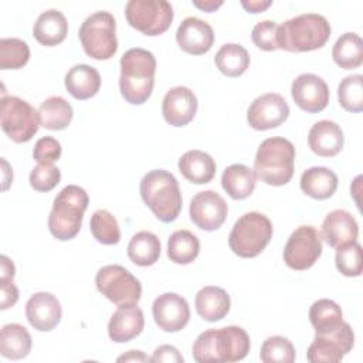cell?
I'll return each instance as SVG.
<instances>
[{
	"mask_svg": "<svg viewBox=\"0 0 363 363\" xmlns=\"http://www.w3.org/2000/svg\"><path fill=\"white\" fill-rule=\"evenodd\" d=\"M214 62L221 74L230 78H235L242 75L250 67V55L242 45L227 43L217 51Z\"/></svg>",
	"mask_w": 363,
	"mask_h": 363,
	"instance_id": "33",
	"label": "cell"
},
{
	"mask_svg": "<svg viewBox=\"0 0 363 363\" xmlns=\"http://www.w3.org/2000/svg\"><path fill=\"white\" fill-rule=\"evenodd\" d=\"M295 147L291 140L274 136L261 142L255 159L257 177L269 186H284L294 176Z\"/></svg>",
	"mask_w": 363,
	"mask_h": 363,
	"instance_id": "5",
	"label": "cell"
},
{
	"mask_svg": "<svg viewBox=\"0 0 363 363\" xmlns=\"http://www.w3.org/2000/svg\"><path fill=\"white\" fill-rule=\"evenodd\" d=\"M295 356L292 342L284 336H269L261 345L259 359L264 363H292Z\"/></svg>",
	"mask_w": 363,
	"mask_h": 363,
	"instance_id": "40",
	"label": "cell"
},
{
	"mask_svg": "<svg viewBox=\"0 0 363 363\" xmlns=\"http://www.w3.org/2000/svg\"><path fill=\"white\" fill-rule=\"evenodd\" d=\"M197 98L187 86L170 88L162 102V113L164 121L176 128L186 126L193 121L197 112Z\"/></svg>",
	"mask_w": 363,
	"mask_h": 363,
	"instance_id": "18",
	"label": "cell"
},
{
	"mask_svg": "<svg viewBox=\"0 0 363 363\" xmlns=\"http://www.w3.org/2000/svg\"><path fill=\"white\" fill-rule=\"evenodd\" d=\"M145 326L143 312L135 305H122L112 313L108 323V335L116 343H126L140 335Z\"/></svg>",
	"mask_w": 363,
	"mask_h": 363,
	"instance_id": "22",
	"label": "cell"
},
{
	"mask_svg": "<svg viewBox=\"0 0 363 363\" xmlns=\"http://www.w3.org/2000/svg\"><path fill=\"white\" fill-rule=\"evenodd\" d=\"M309 320L315 333H326L337 329L343 322L340 306L328 298L318 299L309 309Z\"/></svg>",
	"mask_w": 363,
	"mask_h": 363,
	"instance_id": "36",
	"label": "cell"
},
{
	"mask_svg": "<svg viewBox=\"0 0 363 363\" xmlns=\"http://www.w3.org/2000/svg\"><path fill=\"white\" fill-rule=\"evenodd\" d=\"M156 58L140 47L129 48L121 57L119 91L122 98L132 105L145 104L155 85Z\"/></svg>",
	"mask_w": 363,
	"mask_h": 363,
	"instance_id": "2",
	"label": "cell"
},
{
	"mask_svg": "<svg viewBox=\"0 0 363 363\" xmlns=\"http://www.w3.org/2000/svg\"><path fill=\"white\" fill-rule=\"evenodd\" d=\"M30 60L28 44L20 38H1L0 40V68L18 69L23 68Z\"/></svg>",
	"mask_w": 363,
	"mask_h": 363,
	"instance_id": "39",
	"label": "cell"
},
{
	"mask_svg": "<svg viewBox=\"0 0 363 363\" xmlns=\"http://www.w3.org/2000/svg\"><path fill=\"white\" fill-rule=\"evenodd\" d=\"M194 306L201 319L207 322H217L228 313L231 299L225 289L214 285H207L196 294Z\"/></svg>",
	"mask_w": 363,
	"mask_h": 363,
	"instance_id": "24",
	"label": "cell"
},
{
	"mask_svg": "<svg viewBox=\"0 0 363 363\" xmlns=\"http://www.w3.org/2000/svg\"><path fill=\"white\" fill-rule=\"evenodd\" d=\"M272 4L271 0H242L241 6L248 11V13H261L267 10Z\"/></svg>",
	"mask_w": 363,
	"mask_h": 363,
	"instance_id": "47",
	"label": "cell"
},
{
	"mask_svg": "<svg viewBox=\"0 0 363 363\" xmlns=\"http://www.w3.org/2000/svg\"><path fill=\"white\" fill-rule=\"evenodd\" d=\"M1 268H0V271H1V278H10V279H13L14 278V274H16V268H14V264H13V261L9 258V257H6V255H1Z\"/></svg>",
	"mask_w": 363,
	"mask_h": 363,
	"instance_id": "49",
	"label": "cell"
},
{
	"mask_svg": "<svg viewBox=\"0 0 363 363\" xmlns=\"http://www.w3.org/2000/svg\"><path fill=\"white\" fill-rule=\"evenodd\" d=\"M162 244L156 234L150 231L136 233L126 248L129 259L139 267H150L160 257Z\"/></svg>",
	"mask_w": 363,
	"mask_h": 363,
	"instance_id": "31",
	"label": "cell"
},
{
	"mask_svg": "<svg viewBox=\"0 0 363 363\" xmlns=\"http://www.w3.org/2000/svg\"><path fill=\"white\" fill-rule=\"evenodd\" d=\"M88 193L77 186H65L54 199L48 216V230L60 241L72 240L81 230L84 213L88 207Z\"/></svg>",
	"mask_w": 363,
	"mask_h": 363,
	"instance_id": "6",
	"label": "cell"
},
{
	"mask_svg": "<svg viewBox=\"0 0 363 363\" xmlns=\"http://www.w3.org/2000/svg\"><path fill=\"white\" fill-rule=\"evenodd\" d=\"M0 123L3 132L16 143L28 142L41 125L38 111L27 101L13 95L1 98Z\"/></svg>",
	"mask_w": 363,
	"mask_h": 363,
	"instance_id": "9",
	"label": "cell"
},
{
	"mask_svg": "<svg viewBox=\"0 0 363 363\" xmlns=\"http://www.w3.org/2000/svg\"><path fill=\"white\" fill-rule=\"evenodd\" d=\"M96 289L112 303L135 305L142 296V285L125 267L111 264L98 269L95 275Z\"/></svg>",
	"mask_w": 363,
	"mask_h": 363,
	"instance_id": "11",
	"label": "cell"
},
{
	"mask_svg": "<svg viewBox=\"0 0 363 363\" xmlns=\"http://www.w3.org/2000/svg\"><path fill=\"white\" fill-rule=\"evenodd\" d=\"M140 197L162 223L174 221L182 210L183 199L177 179L167 170L155 169L140 180Z\"/></svg>",
	"mask_w": 363,
	"mask_h": 363,
	"instance_id": "4",
	"label": "cell"
},
{
	"mask_svg": "<svg viewBox=\"0 0 363 363\" xmlns=\"http://www.w3.org/2000/svg\"><path fill=\"white\" fill-rule=\"evenodd\" d=\"M67 91L79 101L95 96L101 88V75L88 64H77L68 69L64 79Z\"/></svg>",
	"mask_w": 363,
	"mask_h": 363,
	"instance_id": "25",
	"label": "cell"
},
{
	"mask_svg": "<svg viewBox=\"0 0 363 363\" xmlns=\"http://www.w3.org/2000/svg\"><path fill=\"white\" fill-rule=\"evenodd\" d=\"M291 95L295 104L308 113H318L329 104V86L315 74H301L291 85Z\"/></svg>",
	"mask_w": 363,
	"mask_h": 363,
	"instance_id": "17",
	"label": "cell"
},
{
	"mask_svg": "<svg viewBox=\"0 0 363 363\" xmlns=\"http://www.w3.org/2000/svg\"><path fill=\"white\" fill-rule=\"evenodd\" d=\"M176 41L182 51L201 55L213 47L214 31L207 21L197 17H186L177 27Z\"/></svg>",
	"mask_w": 363,
	"mask_h": 363,
	"instance_id": "19",
	"label": "cell"
},
{
	"mask_svg": "<svg viewBox=\"0 0 363 363\" xmlns=\"http://www.w3.org/2000/svg\"><path fill=\"white\" fill-rule=\"evenodd\" d=\"M41 126L50 130L65 129L74 116L72 106L62 96L52 95L44 99L38 108Z\"/></svg>",
	"mask_w": 363,
	"mask_h": 363,
	"instance_id": "32",
	"label": "cell"
},
{
	"mask_svg": "<svg viewBox=\"0 0 363 363\" xmlns=\"http://www.w3.org/2000/svg\"><path fill=\"white\" fill-rule=\"evenodd\" d=\"M89 228L94 238L104 245H113L121 240L118 221L113 214L105 208H99L91 216Z\"/></svg>",
	"mask_w": 363,
	"mask_h": 363,
	"instance_id": "37",
	"label": "cell"
},
{
	"mask_svg": "<svg viewBox=\"0 0 363 363\" xmlns=\"http://www.w3.org/2000/svg\"><path fill=\"white\" fill-rule=\"evenodd\" d=\"M26 316L34 329L50 332L60 323L62 308L52 294L35 292L26 303Z\"/></svg>",
	"mask_w": 363,
	"mask_h": 363,
	"instance_id": "20",
	"label": "cell"
},
{
	"mask_svg": "<svg viewBox=\"0 0 363 363\" xmlns=\"http://www.w3.org/2000/svg\"><path fill=\"white\" fill-rule=\"evenodd\" d=\"M200 252L199 238L189 230L172 233L167 241V257L172 262L187 265L193 262Z\"/></svg>",
	"mask_w": 363,
	"mask_h": 363,
	"instance_id": "35",
	"label": "cell"
},
{
	"mask_svg": "<svg viewBox=\"0 0 363 363\" xmlns=\"http://www.w3.org/2000/svg\"><path fill=\"white\" fill-rule=\"evenodd\" d=\"M250 346V336L240 326L207 329L194 340L193 357L199 363L238 362L248 354Z\"/></svg>",
	"mask_w": 363,
	"mask_h": 363,
	"instance_id": "1",
	"label": "cell"
},
{
	"mask_svg": "<svg viewBox=\"0 0 363 363\" xmlns=\"http://www.w3.org/2000/svg\"><path fill=\"white\" fill-rule=\"evenodd\" d=\"M329 37L330 24L323 16L303 13L278 26L277 45L289 52H305L323 47Z\"/></svg>",
	"mask_w": 363,
	"mask_h": 363,
	"instance_id": "3",
	"label": "cell"
},
{
	"mask_svg": "<svg viewBox=\"0 0 363 363\" xmlns=\"http://www.w3.org/2000/svg\"><path fill=\"white\" fill-rule=\"evenodd\" d=\"M299 184L306 196L315 200H326L332 197L337 189V176L328 167L313 166L302 173Z\"/></svg>",
	"mask_w": 363,
	"mask_h": 363,
	"instance_id": "28",
	"label": "cell"
},
{
	"mask_svg": "<svg viewBox=\"0 0 363 363\" xmlns=\"http://www.w3.org/2000/svg\"><path fill=\"white\" fill-rule=\"evenodd\" d=\"M61 143L51 136L40 138L33 149V157L41 164H54L61 156Z\"/></svg>",
	"mask_w": 363,
	"mask_h": 363,
	"instance_id": "44",
	"label": "cell"
},
{
	"mask_svg": "<svg viewBox=\"0 0 363 363\" xmlns=\"http://www.w3.org/2000/svg\"><path fill=\"white\" fill-rule=\"evenodd\" d=\"M335 264L345 277H359L362 274V245L354 241L336 248Z\"/></svg>",
	"mask_w": 363,
	"mask_h": 363,
	"instance_id": "41",
	"label": "cell"
},
{
	"mask_svg": "<svg viewBox=\"0 0 363 363\" xmlns=\"http://www.w3.org/2000/svg\"><path fill=\"white\" fill-rule=\"evenodd\" d=\"M228 213L225 200L214 190L199 191L190 201L189 214L191 221L204 231L220 228Z\"/></svg>",
	"mask_w": 363,
	"mask_h": 363,
	"instance_id": "15",
	"label": "cell"
},
{
	"mask_svg": "<svg viewBox=\"0 0 363 363\" xmlns=\"http://www.w3.org/2000/svg\"><path fill=\"white\" fill-rule=\"evenodd\" d=\"M257 184V174L245 164L234 163L224 169L221 186L234 200H244L252 194Z\"/></svg>",
	"mask_w": 363,
	"mask_h": 363,
	"instance_id": "29",
	"label": "cell"
},
{
	"mask_svg": "<svg viewBox=\"0 0 363 363\" xmlns=\"http://www.w3.org/2000/svg\"><path fill=\"white\" fill-rule=\"evenodd\" d=\"M183 356L180 352L172 346V345H162L159 346L155 352L153 356L150 357V362H170V363H183Z\"/></svg>",
	"mask_w": 363,
	"mask_h": 363,
	"instance_id": "46",
	"label": "cell"
},
{
	"mask_svg": "<svg viewBox=\"0 0 363 363\" xmlns=\"http://www.w3.org/2000/svg\"><path fill=\"white\" fill-rule=\"evenodd\" d=\"M78 37L86 55L94 60H109L118 51L116 21L105 10L88 16L79 27Z\"/></svg>",
	"mask_w": 363,
	"mask_h": 363,
	"instance_id": "8",
	"label": "cell"
},
{
	"mask_svg": "<svg viewBox=\"0 0 363 363\" xmlns=\"http://www.w3.org/2000/svg\"><path fill=\"white\" fill-rule=\"evenodd\" d=\"M345 143L342 128L329 119L319 121L312 125L308 133V145L311 150L322 157L336 156Z\"/></svg>",
	"mask_w": 363,
	"mask_h": 363,
	"instance_id": "23",
	"label": "cell"
},
{
	"mask_svg": "<svg viewBox=\"0 0 363 363\" xmlns=\"http://www.w3.org/2000/svg\"><path fill=\"white\" fill-rule=\"evenodd\" d=\"M353 345V329L343 320L332 332L315 333V339L308 347L306 359L312 363H337L352 350Z\"/></svg>",
	"mask_w": 363,
	"mask_h": 363,
	"instance_id": "13",
	"label": "cell"
},
{
	"mask_svg": "<svg viewBox=\"0 0 363 363\" xmlns=\"http://www.w3.org/2000/svg\"><path fill=\"white\" fill-rule=\"evenodd\" d=\"M289 116V105L275 92H267L252 101L247 111V122L255 130H268L282 125Z\"/></svg>",
	"mask_w": 363,
	"mask_h": 363,
	"instance_id": "14",
	"label": "cell"
},
{
	"mask_svg": "<svg viewBox=\"0 0 363 363\" xmlns=\"http://www.w3.org/2000/svg\"><path fill=\"white\" fill-rule=\"evenodd\" d=\"M179 170L183 177L194 184H206L213 180L216 174L214 159L203 150H187L179 159Z\"/></svg>",
	"mask_w": 363,
	"mask_h": 363,
	"instance_id": "27",
	"label": "cell"
},
{
	"mask_svg": "<svg viewBox=\"0 0 363 363\" xmlns=\"http://www.w3.org/2000/svg\"><path fill=\"white\" fill-rule=\"evenodd\" d=\"M332 58L336 65L343 69H353L363 62V41L356 33L342 34L333 48Z\"/></svg>",
	"mask_w": 363,
	"mask_h": 363,
	"instance_id": "34",
	"label": "cell"
},
{
	"mask_svg": "<svg viewBox=\"0 0 363 363\" xmlns=\"http://www.w3.org/2000/svg\"><path fill=\"white\" fill-rule=\"evenodd\" d=\"M125 17L129 26L153 37L167 31L174 13L166 0H129L125 6Z\"/></svg>",
	"mask_w": 363,
	"mask_h": 363,
	"instance_id": "10",
	"label": "cell"
},
{
	"mask_svg": "<svg viewBox=\"0 0 363 363\" xmlns=\"http://www.w3.org/2000/svg\"><path fill=\"white\" fill-rule=\"evenodd\" d=\"M193 6H196L197 9L203 10V11H207V13H211V11H216L218 7L223 6V0H204V1H199V0H194L193 1Z\"/></svg>",
	"mask_w": 363,
	"mask_h": 363,
	"instance_id": "50",
	"label": "cell"
},
{
	"mask_svg": "<svg viewBox=\"0 0 363 363\" xmlns=\"http://www.w3.org/2000/svg\"><path fill=\"white\" fill-rule=\"evenodd\" d=\"M31 336L20 323H7L0 333V353L10 360L24 359L31 350Z\"/></svg>",
	"mask_w": 363,
	"mask_h": 363,
	"instance_id": "30",
	"label": "cell"
},
{
	"mask_svg": "<svg viewBox=\"0 0 363 363\" xmlns=\"http://www.w3.org/2000/svg\"><path fill=\"white\" fill-rule=\"evenodd\" d=\"M116 360L118 362H150V357H147L140 350H129L128 353L119 356Z\"/></svg>",
	"mask_w": 363,
	"mask_h": 363,
	"instance_id": "48",
	"label": "cell"
},
{
	"mask_svg": "<svg viewBox=\"0 0 363 363\" xmlns=\"http://www.w3.org/2000/svg\"><path fill=\"white\" fill-rule=\"evenodd\" d=\"M359 224L352 213L336 208L326 214L322 223V238L328 245L337 248L349 242L357 241Z\"/></svg>",
	"mask_w": 363,
	"mask_h": 363,
	"instance_id": "21",
	"label": "cell"
},
{
	"mask_svg": "<svg viewBox=\"0 0 363 363\" xmlns=\"http://www.w3.org/2000/svg\"><path fill=\"white\" fill-rule=\"evenodd\" d=\"M272 233V223L267 216L258 211L245 213L234 223L230 231V250L238 257L254 258L268 245Z\"/></svg>",
	"mask_w": 363,
	"mask_h": 363,
	"instance_id": "7",
	"label": "cell"
},
{
	"mask_svg": "<svg viewBox=\"0 0 363 363\" xmlns=\"http://www.w3.org/2000/svg\"><path fill=\"white\" fill-rule=\"evenodd\" d=\"M0 286H1V301H0V309L6 311L16 305L18 301V289L13 284V279L10 278H0Z\"/></svg>",
	"mask_w": 363,
	"mask_h": 363,
	"instance_id": "45",
	"label": "cell"
},
{
	"mask_svg": "<svg viewBox=\"0 0 363 363\" xmlns=\"http://www.w3.org/2000/svg\"><path fill=\"white\" fill-rule=\"evenodd\" d=\"M322 254V237L312 225H299L284 247V261L295 271L311 268Z\"/></svg>",
	"mask_w": 363,
	"mask_h": 363,
	"instance_id": "12",
	"label": "cell"
},
{
	"mask_svg": "<svg viewBox=\"0 0 363 363\" xmlns=\"http://www.w3.org/2000/svg\"><path fill=\"white\" fill-rule=\"evenodd\" d=\"M339 105L347 112L363 111V75L352 74L345 77L337 86Z\"/></svg>",
	"mask_w": 363,
	"mask_h": 363,
	"instance_id": "38",
	"label": "cell"
},
{
	"mask_svg": "<svg viewBox=\"0 0 363 363\" xmlns=\"http://www.w3.org/2000/svg\"><path fill=\"white\" fill-rule=\"evenodd\" d=\"M68 34V23L65 16L55 9L43 11L33 27V35L34 38L45 45V47H54L65 40Z\"/></svg>",
	"mask_w": 363,
	"mask_h": 363,
	"instance_id": "26",
	"label": "cell"
},
{
	"mask_svg": "<svg viewBox=\"0 0 363 363\" xmlns=\"http://www.w3.org/2000/svg\"><path fill=\"white\" fill-rule=\"evenodd\" d=\"M277 30L278 24L272 20H262L257 23L251 31L252 43L264 51H274L277 45Z\"/></svg>",
	"mask_w": 363,
	"mask_h": 363,
	"instance_id": "43",
	"label": "cell"
},
{
	"mask_svg": "<svg viewBox=\"0 0 363 363\" xmlns=\"http://www.w3.org/2000/svg\"><path fill=\"white\" fill-rule=\"evenodd\" d=\"M61 180V172L54 164L38 163L30 173V186L35 191L47 193L52 190Z\"/></svg>",
	"mask_w": 363,
	"mask_h": 363,
	"instance_id": "42",
	"label": "cell"
},
{
	"mask_svg": "<svg viewBox=\"0 0 363 363\" xmlns=\"http://www.w3.org/2000/svg\"><path fill=\"white\" fill-rule=\"evenodd\" d=\"M152 315L164 332H179L190 320V308L187 301L174 292H164L159 295L152 305Z\"/></svg>",
	"mask_w": 363,
	"mask_h": 363,
	"instance_id": "16",
	"label": "cell"
}]
</instances>
